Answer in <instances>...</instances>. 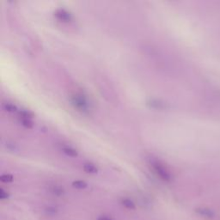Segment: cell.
<instances>
[{"mask_svg": "<svg viewBox=\"0 0 220 220\" xmlns=\"http://www.w3.org/2000/svg\"><path fill=\"white\" fill-rule=\"evenodd\" d=\"M71 102L75 108L82 112H87L90 108L89 101L86 96L81 93H76L71 96Z\"/></svg>", "mask_w": 220, "mask_h": 220, "instance_id": "6da1fadb", "label": "cell"}, {"mask_svg": "<svg viewBox=\"0 0 220 220\" xmlns=\"http://www.w3.org/2000/svg\"><path fill=\"white\" fill-rule=\"evenodd\" d=\"M152 169L155 171V173L157 174V176H159L163 181L164 182H170L171 180V175L169 173V171L165 169L163 165L161 164L159 162L157 161H153L151 163Z\"/></svg>", "mask_w": 220, "mask_h": 220, "instance_id": "7a4b0ae2", "label": "cell"}, {"mask_svg": "<svg viewBox=\"0 0 220 220\" xmlns=\"http://www.w3.org/2000/svg\"><path fill=\"white\" fill-rule=\"evenodd\" d=\"M54 15L61 22H70L72 18V14L64 9H58L55 11Z\"/></svg>", "mask_w": 220, "mask_h": 220, "instance_id": "3957f363", "label": "cell"}, {"mask_svg": "<svg viewBox=\"0 0 220 220\" xmlns=\"http://www.w3.org/2000/svg\"><path fill=\"white\" fill-rule=\"evenodd\" d=\"M121 205L125 207V208H127V209H128V210H134L135 208H136V206H135V203L132 200H130L128 198H124L121 200Z\"/></svg>", "mask_w": 220, "mask_h": 220, "instance_id": "277c9868", "label": "cell"}, {"mask_svg": "<svg viewBox=\"0 0 220 220\" xmlns=\"http://www.w3.org/2000/svg\"><path fill=\"white\" fill-rule=\"evenodd\" d=\"M147 104L149 106H151V108H156V109H162V108H164L163 102H162L161 101H158V100H154V99H151L150 101H148Z\"/></svg>", "mask_w": 220, "mask_h": 220, "instance_id": "5b68a950", "label": "cell"}, {"mask_svg": "<svg viewBox=\"0 0 220 220\" xmlns=\"http://www.w3.org/2000/svg\"><path fill=\"white\" fill-rule=\"evenodd\" d=\"M82 168H83V170L85 172H87V173H90V174H96V172L98 171L97 170V168H96V166L94 164H92L90 163H84L83 166H82Z\"/></svg>", "mask_w": 220, "mask_h": 220, "instance_id": "8992f818", "label": "cell"}, {"mask_svg": "<svg viewBox=\"0 0 220 220\" xmlns=\"http://www.w3.org/2000/svg\"><path fill=\"white\" fill-rule=\"evenodd\" d=\"M62 151H63L64 153H65V154L69 156H78V152H77V151H76L75 149H73V148H72V147L63 146L62 147Z\"/></svg>", "mask_w": 220, "mask_h": 220, "instance_id": "52a82bcc", "label": "cell"}, {"mask_svg": "<svg viewBox=\"0 0 220 220\" xmlns=\"http://www.w3.org/2000/svg\"><path fill=\"white\" fill-rule=\"evenodd\" d=\"M51 192L57 196H61L64 193V189L61 187H59V186H53V188H51Z\"/></svg>", "mask_w": 220, "mask_h": 220, "instance_id": "ba28073f", "label": "cell"}, {"mask_svg": "<svg viewBox=\"0 0 220 220\" xmlns=\"http://www.w3.org/2000/svg\"><path fill=\"white\" fill-rule=\"evenodd\" d=\"M72 186L73 188H78V189H84L87 188V183L83 181H75L72 182Z\"/></svg>", "mask_w": 220, "mask_h": 220, "instance_id": "9c48e42d", "label": "cell"}, {"mask_svg": "<svg viewBox=\"0 0 220 220\" xmlns=\"http://www.w3.org/2000/svg\"><path fill=\"white\" fill-rule=\"evenodd\" d=\"M19 115H21V117L23 119H31L33 118V114L31 112H29L28 110L21 109L19 111Z\"/></svg>", "mask_w": 220, "mask_h": 220, "instance_id": "30bf717a", "label": "cell"}, {"mask_svg": "<svg viewBox=\"0 0 220 220\" xmlns=\"http://www.w3.org/2000/svg\"><path fill=\"white\" fill-rule=\"evenodd\" d=\"M4 108L6 111L8 112H16L17 110L16 106L14 105L12 103H9V102H5L4 103Z\"/></svg>", "mask_w": 220, "mask_h": 220, "instance_id": "8fae6325", "label": "cell"}, {"mask_svg": "<svg viewBox=\"0 0 220 220\" xmlns=\"http://www.w3.org/2000/svg\"><path fill=\"white\" fill-rule=\"evenodd\" d=\"M0 180L2 182H5V183H9V182H11L13 181V176L11 174H2L1 177H0Z\"/></svg>", "mask_w": 220, "mask_h": 220, "instance_id": "7c38bea8", "label": "cell"}, {"mask_svg": "<svg viewBox=\"0 0 220 220\" xmlns=\"http://www.w3.org/2000/svg\"><path fill=\"white\" fill-rule=\"evenodd\" d=\"M21 122L23 124V126H24L25 127L27 128H32L33 127V123L32 121L29 119H21Z\"/></svg>", "mask_w": 220, "mask_h": 220, "instance_id": "4fadbf2b", "label": "cell"}, {"mask_svg": "<svg viewBox=\"0 0 220 220\" xmlns=\"http://www.w3.org/2000/svg\"><path fill=\"white\" fill-rule=\"evenodd\" d=\"M7 198H9V193L6 191H5L3 188H1L0 189V199L1 200H5Z\"/></svg>", "mask_w": 220, "mask_h": 220, "instance_id": "5bb4252c", "label": "cell"}, {"mask_svg": "<svg viewBox=\"0 0 220 220\" xmlns=\"http://www.w3.org/2000/svg\"><path fill=\"white\" fill-rule=\"evenodd\" d=\"M96 220H113V219H112L110 217H108V216L102 215V216H100V217H98Z\"/></svg>", "mask_w": 220, "mask_h": 220, "instance_id": "9a60e30c", "label": "cell"}]
</instances>
